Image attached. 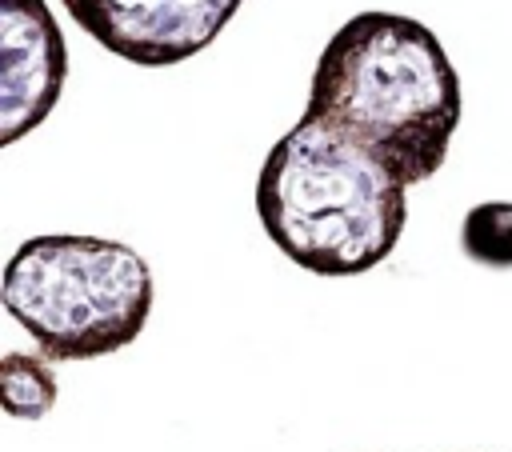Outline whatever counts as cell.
<instances>
[{
	"instance_id": "6da1fadb",
	"label": "cell",
	"mask_w": 512,
	"mask_h": 452,
	"mask_svg": "<svg viewBox=\"0 0 512 452\" xmlns=\"http://www.w3.org/2000/svg\"><path fill=\"white\" fill-rule=\"evenodd\" d=\"M460 76L436 32L404 12H356L320 48L304 116L372 148L412 188L460 128Z\"/></svg>"
},
{
	"instance_id": "7a4b0ae2",
	"label": "cell",
	"mask_w": 512,
	"mask_h": 452,
	"mask_svg": "<svg viewBox=\"0 0 512 452\" xmlns=\"http://www.w3.org/2000/svg\"><path fill=\"white\" fill-rule=\"evenodd\" d=\"M256 216L296 268L360 276L400 244L408 184L360 140L300 116L260 164Z\"/></svg>"
},
{
	"instance_id": "3957f363",
	"label": "cell",
	"mask_w": 512,
	"mask_h": 452,
	"mask_svg": "<svg viewBox=\"0 0 512 452\" xmlns=\"http://www.w3.org/2000/svg\"><path fill=\"white\" fill-rule=\"evenodd\" d=\"M152 296L144 256L104 236H32L4 264V308L48 360L128 348L152 316Z\"/></svg>"
},
{
	"instance_id": "277c9868",
	"label": "cell",
	"mask_w": 512,
	"mask_h": 452,
	"mask_svg": "<svg viewBox=\"0 0 512 452\" xmlns=\"http://www.w3.org/2000/svg\"><path fill=\"white\" fill-rule=\"evenodd\" d=\"M244 0H64V12L112 56L172 68L204 52Z\"/></svg>"
},
{
	"instance_id": "5b68a950",
	"label": "cell",
	"mask_w": 512,
	"mask_h": 452,
	"mask_svg": "<svg viewBox=\"0 0 512 452\" xmlns=\"http://www.w3.org/2000/svg\"><path fill=\"white\" fill-rule=\"evenodd\" d=\"M68 48L44 0H0V144L24 140L64 92Z\"/></svg>"
},
{
	"instance_id": "8992f818",
	"label": "cell",
	"mask_w": 512,
	"mask_h": 452,
	"mask_svg": "<svg viewBox=\"0 0 512 452\" xmlns=\"http://www.w3.org/2000/svg\"><path fill=\"white\" fill-rule=\"evenodd\" d=\"M0 404L16 420H40L56 404V372L48 356L4 352L0 360Z\"/></svg>"
},
{
	"instance_id": "52a82bcc",
	"label": "cell",
	"mask_w": 512,
	"mask_h": 452,
	"mask_svg": "<svg viewBox=\"0 0 512 452\" xmlns=\"http://www.w3.org/2000/svg\"><path fill=\"white\" fill-rule=\"evenodd\" d=\"M460 244L468 260L484 268H512V200H488L468 208L460 224Z\"/></svg>"
}]
</instances>
